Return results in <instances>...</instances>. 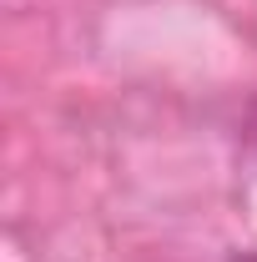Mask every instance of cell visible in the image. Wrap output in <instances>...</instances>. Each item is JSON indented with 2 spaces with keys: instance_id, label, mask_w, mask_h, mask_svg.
I'll use <instances>...</instances> for the list:
<instances>
[{
  "instance_id": "obj_1",
  "label": "cell",
  "mask_w": 257,
  "mask_h": 262,
  "mask_svg": "<svg viewBox=\"0 0 257 262\" xmlns=\"http://www.w3.org/2000/svg\"><path fill=\"white\" fill-rule=\"evenodd\" d=\"M237 262H257V257H237Z\"/></svg>"
}]
</instances>
